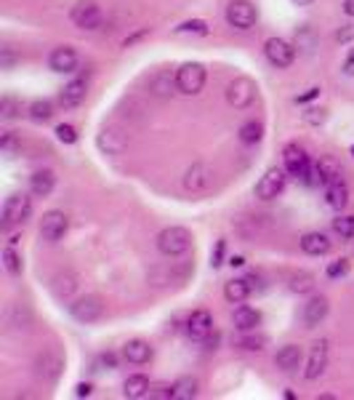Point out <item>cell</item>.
Returning <instances> with one entry per match:
<instances>
[{"mask_svg": "<svg viewBox=\"0 0 354 400\" xmlns=\"http://www.w3.org/2000/svg\"><path fill=\"white\" fill-rule=\"evenodd\" d=\"M158 248L163 257H181L192 248V232L187 227H168L158 235Z\"/></svg>", "mask_w": 354, "mask_h": 400, "instance_id": "obj_1", "label": "cell"}, {"mask_svg": "<svg viewBox=\"0 0 354 400\" xmlns=\"http://www.w3.org/2000/svg\"><path fill=\"white\" fill-rule=\"evenodd\" d=\"M205 86V67L197 61H187L176 70V88L187 97H195Z\"/></svg>", "mask_w": 354, "mask_h": 400, "instance_id": "obj_2", "label": "cell"}, {"mask_svg": "<svg viewBox=\"0 0 354 400\" xmlns=\"http://www.w3.org/2000/svg\"><path fill=\"white\" fill-rule=\"evenodd\" d=\"M30 211H32V203L27 195H11V198H6L3 203V214H0V227H3V232H8L14 224H21V221L30 217Z\"/></svg>", "mask_w": 354, "mask_h": 400, "instance_id": "obj_3", "label": "cell"}, {"mask_svg": "<svg viewBox=\"0 0 354 400\" xmlns=\"http://www.w3.org/2000/svg\"><path fill=\"white\" fill-rule=\"evenodd\" d=\"M227 21L235 27V30H251V27H256L258 21V8L251 3V0H232L229 6H227Z\"/></svg>", "mask_w": 354, "mask_h": 400, "instance_id": "obj_4", "label": "cell"}, {"mask_svg": "<svg viewBox=\"0 0 354 400\" xmlns=\"http://www.w3.org/2000/svg\"><path fill=\"white\" fill-rule=\"evenodd\" d=\"M256 94H258L256 83L251 78H245V75H240V78H235L229 86H227V101H229L235 110L251 107L253 99H256Z\"/></svg>", "mask_w": 354, "mask_h": 400, "instance_id": "obj_5", "label": "cell"}, {"mask_svg": "<svg viewBox=\"0 0 354 400\" xmlns=\"http://www.w3.org/2000/svg\"><path fill=\"white\" fill-rule=\"evenodd\" d=\"M70 19L80 30H96L104 17H101V8H98L94 0H78L72 6V11H70Z\"/></svg>", "mask_w": 354, "mask_h": 400, "instance_id": "obj_6", "label": "cell"}, {"mask_svg": "<svg viewBox=\"0 0 354 400\" xmlns=\"http://www.w3.org/2000/svg\"><path fill=\"white\" fill-rule=\"evenodd\" d=\"M67 230H70V219H67L64 211H48V214H43V219H40V235H43V240L59 243L67 235Z\"/></svg>", "mask_w": 354, "mask_h": 400, "instance_id": "obj_7", "label": "cell"}, {"mask_svg": "<svg viewBox=\"0 0 354 400\" xmlns=\"http://www.w3.org/2000/svg\"><path fill=\"white\" fill-rule=\"evenodd\" d=\"M70 315L78 323H96L104 315V304L98 297H80L70 304Z\"/></svg>", "mask_w": 354, "mask_h": 400, "instance_id": "obj_8", "label": "cell"}, {"mask_svg": "<svg viewBox=\"0 0 354 400\" xmlns=\"http://www.w3.org/2000/svg\"><path fill=\"white\" fill-rule=\"evenodd\" d=\"M264 54H267L269 64H275V67H291L295 59V48L282 38L267 40V43H264Z\"/></svg>", "mask_w": 354, "mask_h": 400, "instance_id": "obj_9", "label": "cell"}, {"mask_svg": "<svg viewBox=\"0 0 354 400\" xmlns=\"http://www.w3.org/2000/svg\"><path fill=\"white\" fill-rule=\"evenodd\" d=\"M282 163H285V171H288L291 177H298V179H304V177L309 174V166H312L309 155H306L304 147H298V144H288V147H285Z\"/></svg>", "mask_w": 354, "mask_h": 400, "instance_id": "obj_10", "label": "cell"}, {"mask_svg": "<svg viewBox=\"0 0 354 400\" xmlns=\"http://www.w3.org/2000/svg\"><path fill=\"white\" fill-rule=\"evenodd\" d=\"M285 171L282 168H269L261 179H258V184H256V198H261V200H272V198H277L282 190H285Z\"/></svg>", "mask_w": 354, "mask_h": 400, "instance_id": "obj_11", "label": "cell"}, {"mask_svg": "<svg viewBox=\"0 0 354 400\" xmlns=\"http://www.w3.org/2000/svg\"><path fill=\"white\" fill-rule=\"evenodd\" d=\"M187 334L197 341H205L211 334H214V318H211V312L208 310H197L189 315L187 320Z\"/></svg>", "mask_w": 354, "mask_h": 400, "instance_id": "obj_12", "label": "cell"}, {"mask_svg": "<svg viewBox=\"0 0 354 400\" xmlns=\"http://www.w3.org/2000/svg\"><path fill=\"white\" fill-rule=\"evenodd\" d=\"M48 67L54 72H75V67H78V51L70 48V46L54 48L51 57H48Z\"/></svg>", "mask_w": 354, "mask_h": 400, "instance_id": "obj_13", "label": "cell"}, {"mask_svg": "<svg viewBox=\"0 0 354 400\" xmlns=\"http://www.w3.org/2000/svg\"><path fill=\"white\" fill-rule=\"evenodd\" d=\"M301 360H304V352H301V347L298 344H285V347H280L275 355V363L280 371H285V374H293L301 368Z\"/></svg>", "mask_w": 354, "mask_h": 400, "instance_id": "obj_14", "label": "cell"}, {"mask_svg": "<svg viewBox=\"0 0 354 400\" xmlns=\"http://www.w3.org/2000/svg\"><path fill=\"white\" fill-rule=\"evenodd\" d=\"M325 315H328V299L325 297H312V299L304 304V310H301V320H304L306 328L320 326L325 320Z\"/></svg>", "mask_w": 354, "mask_h": 400, "instance_id": "obj_15", "label": "cell"}, {"mask_svg": "<svg viewBox=\"0 0 354 400\" xmlns=\"http://www.w3.org/2000/svg\"><path fill=\"white\" fill-rule=\"evenodd\" d=\"M325 200H328V206L335 208V211H344L346 208V203H349V187H346V181L341 179H333L325 184Z\"/></svg>", "mask_w": 354, "mask_h": 400, "instance_id": "obj_16", "label": "cell"}, {"mask_svg": "<svg viewBox=\"0 0 354 400\" xmlns=\"http://www.w3.org/2000/svg\"><path fill=\"white\" fill-rule=\"evenodd\" d=\"M325 363H328V341H317L315 347H312V355H309V363H306L304 377L309 381L317 379V377L325 371Z\"/></svg>", "mask_w": 354, "mask_h": 400, "instance_id": "obj_17", "label": "cell"}, {"mask_svg": "<svg viewBox=\"0 0 354 400\" xmlns=\"http://www.w3.org/2000/svg\"><path fill=\"white\" fill-rule=\"evenodd\" d=\"M61 366H64V360H61L59 352H56V350H48V352H43L38 360V377L54 381L59 377Z\"/></svg>", "mask_w": 354, "mask_h": 400, "instance_id": "obj_18", "label": "cell"}, {"mask_svg": "<svg viewBox=\"0 0 354 400\" xmlns=\"http://www.w3.org/2000/svg\"><path fill=\"white\" fill-rule=\"evenodd\" d=\"M54 187H56V177H54V171H35L32 174V179H30V192L35 195V198H48L51 192H54Z\"/></svg>", "mask_w": 354, "mask_h": 400, "instance_id": "obj_19", "label": "cell"}, {"mask_svg": "<svg viewBox=\"0 0 354 400\" xmlns=\"http://www.w3.org/2000/svg\"><path fill=\"white\" fill-rule=\"evenodd\" d=\"M208 184H211V168L202 166V163H195V166L187 171V177H184V187H187L189 192H200V190H205Z\"/></svg>", "mask_w": 354, "mask_h": 400, "instance_id": "obj_20", "label": "cell"}, {"mask_svg": "<svg viewBox=\"0 0 354 400\" xmlns=\"http://www.w3.org/2000/svg\"><path fill=\"white\" fill-rule=\"evenodd\" d=\"M123 355H125L128 363H134V366H144V363L152 360V347L141 339H131L123 347Z\"/></svg>", "mask_w": 354, "mask_h": 400, "instance_id": "obj_21", "label": "cell"}, {"mask_svg": "<svg viewBox=\"0 0 354 400\" xmlns=\"http://www.w3.org/2000/svg\"><path fill=\"white\" fill-rule=\"evenodd\" d=\"M85 94H88V86H85V80H72V83H67L64 86V91H61V107H78L85 101Z\"/></svg>", "mask_w": 354, "mask_h": 400, "instance_id": "obj_22", "label": "cell"}, {"mask_svg": "<svg viewBox=\"0 0 354 400\" xmlns=\"http://www.w3.org/2000/svg\"><path fill=\"white\" fill-rule=\"evenodd\" d=\"M301 251L309 257H325L331 251V240L325 238L322 232H306L301 238Z\"/></svg>", "mask_w": 354, "mask_h": 400, "instance_id": "obj_23", "label": "cell"}, {"mask_svg": "<svg viewBox=\"0 0 354 400\" xmlns=\"http://www.w3.org/2000/svg\"><path fill=\"white\" fill-rule=\"evenodd\" d=\"M235 326L242 331V334L256 331L258 326H261V312L253 310V307H248V304H242V307H237L235 310Z\"/></svg>", "mask_w": 354, "mask_h": 400, "instance_id": "obj_24", "label": "cell"}, {"mask_svg": "<svg viewBox=\"0 0 354 400\" xmlns=\"http://www.w3.org/2000/svg\"><path fill=\"white\" fill-rule=\"evenodd\" d=\"M251 294H253V288H251V283L245 278L229 280V283L224 286V297H227V301H232V304H242Z\"/></svg>", "mask_w": 354, "mask_h": 400, "instance_id": "obj_25", "label": "cell"}, {"mask_svg": "<svg viewBox=\"0 0 354 400\" xmlns=\"http://www.w3.org/2000/svg\"><path fill=\"white\" fill-rule=\"evenodd\" d=\"M123 395L125 398H144V395H149V379L144 377V374H134V377H128L125 384H123Z\"/></svg>", "mask_w": 354, "mask_h": 400, "instance_id": "obj_26", "label": "cell"}, {"mask_svg": "<svg viewBox=\"0 0 354 400\" xmlns=\"http://www.w3.org/2000/svg\"><path fill=\"white\" fill-rule=\"evenodd\" d=\"M174 86H176V75H171L168 70H160L158 75L149 80V88H152V94H158V97L174 94Z\"/></svg>", "mask_w": 354, "mask_h": 400, "instance_id": "obj_27", "label": "cell"}, {"mask_svg": "<svg viewBox=\"0 0 354 400\" xmlns=\"http://www.w3.org/2000/svg\"><path fill=\"white\" fill-rule=\"evenodd\" d=\"M261 137H264V126L258 120H248V123L240 126V141L242 144H258Z\"/></svg>", "mask_w": 354, "mask_h": 400, "instance_id": "obj_28", "label": "cell"}, {"mask_svg": "<svg viewBox=\"0 0 354 400\" xmlns=\"http://www.w3.org/2000/svg\"><path fill=\"white\" fill-rule=\"evenodd\" d=\"M197 395V379L192 377H181L174 381V400H192Z\"/></svg>", "mask_w": 354, "mask_h": 400, "instance_id": "obj_29", "label": "cell"}, {"mask_svg": "<svg viewBox=\"0 0 354 400\" xmlns=\"http://www.w3.org/2000/svg\"><path fill=\"white\" fill-rule=\"evenodd\" d=\"M30 118L35 120V123H48V120L54 118V104L48 99H38L30 104Z\"/></svg>", "mask_w": 354, "mask_h": 400, "instance_id": "obj_30", "label": "cell"}, {"mask_svg": "<svg viewBox=\"0 0 354 400\" xmlns=\"http://www.w3.org/2000/svg\"><path fill=\"white\" fill-rule=\"evenodd\" d=\"M317 168H320V179H322V187L328 184V181H333L341 177V168L335 166V160L331 158H322V160H317Z\"/></svg>", "mask_w": 354, "mask_h": 400, "instance_id": "obj_31", "label": "cell"}, {"mask_svg": "<svg viewBox=\"0 0 354 400\" xmlns=\"http://www.w3.org/2000/svg\"><path fill=\"white\" fill-rule=\"evenodd\" d=\"M3 264H6V270H8L11 275H19L21 272V257L14 251V246L3 248Z\"/></svg>", "mask_w": 354, "mask_h": 400, "instance_id": "obj_32", "label": "cell"}, {"mask_svg": "<svg viewBox=\"0 0 354 400\" xmlns=\"http://www.w3.org/2000/svg\"><path fill=\"white\" fill-rule=\"evenodd\" d=\"M312 288H315V278L306 275V272H298V275H293V280H291V291H295V294H306V291H312Z\"/></svg>", "mask_w": 354, "mask_h": 400, "instance_id": "obj_33", "label": "cell"}, {"mask_svg": "<svg viewBox=\"0 0 354 400\" xmlns=\"http://www.w3.org/2000/svg\"><path fill=\"white\" fill-rule=\"evenodd\" d=\"M178 35H184V32H195V35H208V24L202 19H189L184 21V24H178L176 27Z\"/></svg>", "mask_w": 354, "mask_h": 400, "instance_id": "obj_34", "label": "cell"}, {"mask_svg": "<svg viewBox=\"0 0 354 400\" xmlns=\"http://www.w3.org/2000/svg\"><path fill=\"white\" fill-rule=\"evenodd\" d=\"M333 230L341 235V238H354V217H338L333 221Z\"/></svg>", "mask_w": 354, "mask_h": 400, "instance_id": "obj_35", "label": "cell"}, {"mask_svg": "<svg viewBox=\"0 0 354 400\" xmlns=\"http://www.w3.org/2000/svg\"><path fill=\"white\" fill-rule=\"evenodd\" d=\"M56 139H59L61 144H75V141H78V131H75L72 126L61 123L59 128H56Z\"/></svg>", "mask_w": 354, "mask_h": 400, "instance_id": "obj_36", "label": "cell"}, {"mask_svg": "<svg viewBox=\"0 0 354 400\" xmlns=\"http://www.w3.org/2000/svg\"><path fill=\"white\" fill-rule=\"evenodd\" d=\"M17 110H19V107H17V101L11 99V97H3V99H0V118L3 120L17 118Z\"/></svg>", "mask_w": 354, "mask_h": 400, "instance_id": "obj_37", "label": "cell"}, {"mask_svg": "<svg viewBox=\"0 0 354 400\" xmlns=\"http://www.w3.org/2000/svg\"><path fill=\"white\" fill-rule=\"evenodd\" d=\"M349 272V261L346 259H338V261H331L328 264V278H344Z\"/></svg>", "mask_w": 354, "mask_h": 400, "instance_id": "obj_38", "label": "cell"}, {"mask_svg": "<svg viewBox=\"0 0 354 400\" xmlns=\"http://www.w3.org/2000/svg\"><path fill=\"white\" fill-rule=\"evenodd\" d=\"M17 61H19V54H17L14 48H8V46L0 48V67H3V70H11Z\"/></svg>", "mask_w": 354, "mask_h": 400, "instance_id": "obj_39", "label": "cell"}, {"mask_svg": "<svg viewBox=\"0 0 354 400\" xmlns=\"http://www.w3.org/2000/svg\"><path fill=\"white\" fill-rule=\"evenodd\" d=\"M19 147H21V141L17 139V134H6V137L0 139V150H3V152H8V155H14Z\"/></svg>", "mask_w": 354, "mask_h": 400, "instance_id": "obj_40", "label": "cell"}, {"mask_svg": "<svg viewBox=\"0 0 354 400\" xmlns=\"http://www.w3.org/2000/svg\"><path fill=\"white\" fill-rule=\"evenodd\" d=\"M304 120H306L309 126H322V123L328 120V112H325V110H306V112H304Z\"/></svg>", "mask_w": 354, "mask_h": 400, "instance_id": "obj_41", "label": "cell"}, {"mask_svg": "<svg viewBox=\"0 0 354 400\" xmlns=\"http://www.w3.org/2000/svg\"><path fill=\"white\" fill-rule=\"evenodd\" d=\"M264 344H267L264 337H245V339H240V347L242 350H261Z\"/></svg>", "mask_w": 354, "mask_h": 400, "instance_id": "obj_42", "label": "cell"}, {"mask_svg": "<svg viewBox=\"0 0 354 400\" xmlns=\"http://www.w3.org/2000/svg\"><path fill=\"white\" fill-rule=\"evenodd\" d=\"M98 366H104L107 371L118 368V355H115V352H104V355H98Z\"/></svg>", "mask_w": 354, "mask_h": 400, "instance_id": "obj_43", "label": "cell"}, {"mask_svg": "<svg viewBox=\"0 0 354 400\" xmlns=\"http://www.w3.org/2000/svg\"><path fill=\"white\" fill-rule=\"evenodd\" d=\"M224 248H227V243H224V240H218L216 243V248H214V254H211V264H214V267H221V264H224Z\"/></svg>", "mask_w": 354, "mask_h": 400, "instance_id": "obj_44", "label": "cell"}, {"mask_svg": "<svg viewBox=\"0 0 354 400\" xmlns=\"http://www.w3.org/2000/svg\"><path fill=\"white\" fill-rule=\"evenodd\" d=\"M335 40H338V43H349V40H354V24H344V27L335 32Z\"/></svg>", "mask_w": 354, "mask_h": 400, "instance_id": "obj_45", "label": "cell"}, {"mask_svg": "<svg viewBox=\"0 0 354 400\" xmlns=\"http://www.w3.org/2000/svg\"><path fill=\"white\" fill-rule=\"evenodd\" d=\"M320 91H322V88H309V91L298 94V97H295V104H306V101L317 99V97H320Z\"/></svg>", "mask_w": 354, "mask_h": 400, "instance_id": "obj_46", "label": "cell"}, {"mask_svg": "<svg viewBox=\"0 0 354 400\" xmlns=\"http://www.w3.org/2000/svg\"><path fill=\"white\" fill-rule=\"evenodd\" d=\"M344 75H349L352 78L354 75V48L349 51V57H346V61H344Z\"/></svg>", "mask_w": 354, "mask_h": 400, "instance_id": "obj_47", "label": "cell"}, {"mask_svg": "<svg viewBox=\"0 0 354 400\" xmlns=\"http://www.w3.org/2000/svg\"><path fill=\"white\" fill-rule=\"evenodd\" d=\"M75 395H78V398H88V395H91V384H88V381H80L78 387H75Z\"/></svg>", "mask_w": 354, "mask_h": 400, "instance_id": "obj_48", "label": "cell"}, {"mask_svg": "<svg viewBox=\"0 0 354 400\" xmlns=\"http://www.w3.org/2000/svg\"><path fill=\"white\" fill-rule=\"evenodd\" d=\"M344 14L354 19V0H344Z\"/></svg>", "mask_w": 354, "mask_h": 400, "instance_id": "obj_49", "label": "cell"}, {"mask_svg": "<svg viewBox=\"0 0 354 400\" xmlns=\"http://www.w3.org/2000/svg\"><path fill=\"white\" fill-rule=\"evenodd\" d=\"M229 264H232V267H242V264H245V259H242V257H232V259H229Z\"/></svg>", "mask_w": 354, "mask_h": 400, "instance_id": "obj_50", "label": "cell"}, {"mask_svg": "<svg viewBox=\"0 0 354 400\" xmlns=\"http://www.w3.org/2000/svg\"><path fill=\"white\" fill-rule=\"evenodd\" d=\"M291 3H293V6H309L312 0H291Z\"/></svg>", "mask_w": 354, "mask_h": 400, "instance_id": "obj_51", "label": "cell"}, {"mask_svg": "<svg viewBox=\"0 0 354 400\" xmlns=\"http://www.w3.org/2000/svg\"><path fill=\"white\" fill-rule=\"evenodd\" d=\"M352 155H354V144H352Z\"/></svg>", "mask_w": 354, "mask_h": 400, "instance_id": "obj_52", "label": "cell"}]
</instances>
